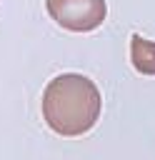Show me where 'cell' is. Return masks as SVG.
<instances>
[{"label": "cell", "instance_id": "obj_2", "mask_svg": "<svg viewBox=\"0 0 155 160\" xmlns=\"http://www.w3.org/2000/svg\"><path fill=\"white\" fill-rule=\"evenodd\" d=\"M48 15L70 32H90L108 15L105 0H45Z\"/></svg>", "mask_w": 155, "mask_h": 160}, {"label": "cell", "instance_id": "obj_1", "mask_svg": "<svg viewBox=\"0 0 155 160\" xmlns=\"http://www.w3.org/2000/svg\"><path fill=\"white\" fill-rule=\"evenodd\" d=\"M102 110V95L98 85L80 72H62L45 85L42 118L52 132L62 138H78L92 130Z\"/></svg>", "mask_w": 155, "mask_h": 160}, {"label": "cell", "instance_id": "obj_3", "mask_svg": "<svg viewBox=\"0 0 155 160\" xmlns=\"http://www.w3.org/2000/svg\"><path fill=\"white\" fill-rule=\"evenodd\" d=\"M130 60L138 72L155 75V40H148L135 32L130 38Z\"/></svg>", "mask_w": 155, "mask_h": 160}]
</instances>
